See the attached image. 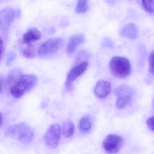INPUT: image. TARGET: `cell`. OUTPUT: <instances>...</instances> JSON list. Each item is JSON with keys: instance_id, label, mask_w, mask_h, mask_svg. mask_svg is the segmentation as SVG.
<instances>
[{"instance_id": "cell-20", "label": "cell", "mask_w": 154, "mask_h": 154, "mask_svg": "<svg viewBox=\"0 0 154 154\" xmlns=\"http://www.w3.org/2000/svg\"><path fill=\"white\" fill-rule=\"evenodd\" d=\"M102 47L104 48H112L114 47V42L110 38L105 37L103 39Z\"/></svg>"}, {"instance_id": "cell-14", "label": "cell", "mask_w": 154, "mask_h": 154, "mask_svg": "<svg viewBox=\"0 0 154 154\" xmlns=\"http://www.w3.org/2000/svg\"><path fill=\"white\" fill-rule=\"evenodd\" d=\"M22 75V71L21 69L18 68L12 69L6 79V85L11 88L17 82Z\"/></svg>"}, {"instance_id": "cell-27", "label": "cell", "mask_w": 154, "mask_h": 154, "mask_svg": "<svg viewBox=\"0 0 154 154\" xmlns=\"http://www.w3.org/2000/svg\"><path fill=\"white\" fill-rule=\"evenodd\" d=\"M3 123V116L2 115V113L0 112V127L2 126V124Z\"/></svg>"}, {"instance_id": "cell-24", "label": "cell", "mask_w": 154, "mask_h": 154, "mask_svg": "<svg viewBox=\"0 0 154 154\" xmlns=\"http://www.w3.org/2000/svg\"><path fill=\"white\" fill-rule=\"evenodd\" d=\"M4 50V43L3 40L0 38V60L2 58L3 55Z\"/></svg>"}, {"instance_id": "cell-1", "label": "cell", "mask_w": 154, "mask_h": 154, "mask_svg": "<svg viewBox=\"0 0 154 154\" xmlns=\"http://www.w3.org/2000/svg\"><path fill=\"white\" fill-rule=\"evenodd\" d=\"M5 134L16 138L21 143L27 144L32 142L34 133L32 128L27 124L20 123L9 127Z\"/></svg>"}, {"instance_id": "cell-25", "label": "cell", "mask_w": 154, "mask_h": 154, "mask_svg": "<svg viewBox=\"0 0 154 154\" xmlns=\"http://www.w3.org/2000/svg\"><path fill=\"white\" fill-rule=\"evenodd\" d=\"M4 77L2 74H0V93L2 89L4 83Z\"/></svg>"}, {"instance_id": "cell-3", "label": "cell", "mask_w": 154, "mask_h": 154, "mask_svg": "<svg viewBox=\"0 0 154 154\" xmlns=\"http://www.w3.org/2000/svg\"><path fill=\"white\" fill-rule=\"evenodd\" d=\"M109 67L112 75L119 79L127 78L131 72L130 61L124 57H113L109 61Z\"/></svg>"}, {"instance_id": "cell-15", "label": "cell", "mask_w": 154, "mask_h": 154, "mask_svg": "<svg viewBox=\"0 0 154 154\" xmlns=\"http://www.w3.org/2000/svg\"><path fill=\"white\" fill-rule=\"evenodd\" d=\"M75 131V126L71 120H67L63 123L62 125L63 135L67 138L72 136Z\"/></svg>"}, {"instance_id": "cell-12", "label": "cell", "mask_w": 154, "mask_h": 154, "mask_svg": "<svg viewBox=\"0 0 154 154\" xmlns=\"http://www.w3.org/2000/svg\"><path fill=\"white\" fill-rule=\"evenodd\" d=\"M122 37L134 40L138 37V29L136 24L129 23L126 24L120 31Z\"/></svg>"}, {"instance_id": "cell-13", "label": "cell", "mask_w": 154, "mask_h": 154, "mask_svg": "<svg viewBox=\"0 0 154 154\" xmlns=\"http://www.w3.org/2000/svg\"><path fill=\"white\" fill-rule=\"evenodd\" d=\"M41 34L39 30L35 28H31L25 32L22 37V42L27 45H31L32 42L39 40Z\"/></svg>"}, {"instance_id": "cell-16", "label": "cell", "mask_w": 154, "mask_h": 154, "mask_svg": "<svg viewBox=\"0 0 154 154\" xmlns=\"http://www.w3.org/2000/svg\"><path fill=\"white\" fill-rule=\"evenodd\" d=\"M80 129L82 133H87L91 128L90 119L88 117L85 116L81 119L79 123Z\"/></svg>"}, {"instance_id": "cell-10", "label": "cell", "mask_w": 154, "mask_h": 154, "mask_svg": "<svg viewBox=\"0 0 154 154\" xmlns=\"http://www.w3.org/2000/svg\"><path fill=\"white\" fill-rule=\"evenodd\" d=\"M111 89V84L108 82L100 80L96 84L94 89V93L97 97L104 98L109 95Z\"/></svg>"}, {"instance_id": "cell-5", "label": "cell", "mask_w": 154, "mask_h": 154, "mask_svg": "<svg viewBox=\"0 0 154 154\" xmlns=\"http://www.w3.org/2000/svg\"><path fill=\"white\" fill-rule=\"evenodd\" d=\"M21 15L20 10L7 7L0 11V28L6 30L9 29L14 21Z\"/></svg>"}, {"instance_id": "cell-9", "label": "cell", "mask_w": 154, "mask_h": 154, "mask_svg": "<svg viewBox=\"0 0 154 154\" xmlns=\"http://www.w3.org/2000/svg\"><path fill=\"white\" fill-rule=\"evenodd\" d=\"M88 65L87 61H84L74 66L68 74L66 82L73 83L74 81L85 73L87 69Z\"/></svg>"}, {"instance_id": "cell-7", "label": "cell", "mask_w": 154, "mask_h": 154, "mask_svg": "<svg viewBox=\"0 0 154 154\" xmlns=\"http://www.w3.org/2000/svg\"><path fill=\"white\" fill-rule=\"evenodd\" d=\"M123 138L115 134H109L106 137L103 141V146L107 153L109 154H117L123 146Z\"/></svg>"}, {"instance_id": "cell-4", "label": "cell", "mask_w": 154, "mask_h": 154, "mask_svg": "<svg viewBox=\"0 0 154 154\" xmlns=\"http://www.w3.org/2000/svg\"><path fill=\"white\" fill-rule=\"evenodd\" d=\"M64 41L61 38H54L44 42L38 49V54L40 57L52 56L58 52L63 45Z\"/></svg>"}, {"instance_id": "cell-21", "label": "cell", "mask_w": 154, "mask_h": 154, "mask_svg": "<svg viewBox=\"0 0 154 154\" xmlns=\"http://www.w3.org/2000/svg\"><path fill=\"white\" fill-rule=\"evenodd\" d=\"M154 51H152L150 54L149 58V69L150 73L152 75L154 74Z\"/></svg>"}, {"instance_id": "cell-26", "label": "cell", "mask_w": 154, "mask_h": 154, "mask_svg": "<svg viewBox=\"0 0 154 154\" xmlns=\"http://www.w3.org/2000/svg\"><path fill=\"white\" fill-rule=\"evenodd\" d=\"M117 1V0H106V2L108 4L112 5L114 4Z\"/></svg>"}, {"instance_id": "cell-23", "label": "cell", "mask_w": 154, "mask_h": 154, "mask_svg": "<svg viewBox=\"0 0 154 154\" xmlns=\"http://www.w3.org/2000/svg\"><path fill=\"white\" fill-rule=\"evenodd\" d=\"M147 126L150 129L153 131L154 130V117L149 118L147 119Z\"/></svg>"}, {"instance_id": "cell-17", "label": "cell", "mask_w": 154, "mask_h": 154, "mask_svg": "<svg viewBox=\"0 0 154 154\" xmlns=\"http://www.w3.org/2000/svg\"><path fill=\"white\" fill-rule=\"evenodd\" d=\"M38 51L33 47L32 45H28V47L23 51L22 54L24 57L32 59L37 56Z\"/></svg>"}, {"instance_id": "cell-22", "label": "cell", "mask_w": 154, "mask_h": 154, "mask_svg": "<svg viewBox=\"0 0 154 154\" xmlns=\"http://www.w3.org/2000/svg\"><path fill=\"white\" fill-rule=\"evenodd\" d=\"M15 58H16V55L14 52H11L9 53L6 58V65L7 66H10L12 63L13 61L15 60Z\"/></svg>"}, {"instance_id": "cell-2", "label": "cell", "mask_w": 154, "mask_h": 154, "mask_svg": "<svg viewBox=\"0 0 154 154\" xmlns=\"http://www.w3.org/2000/svg\"><path fill=\"white\" fill-rule=\"evenodd\" d=\"M37 82V78L35 75H22L17 82L10 88V92L14 98H19L30 91Z\"/></svg>"}, {"instance_id": "cell-18", "label": "cell", "mask_w": 154, "mask_h": 154, "mask_svg": "<svg viewBox=\"0 0 154 154\" xmlns=\"http://www.w3.org/2000/svg\"><path fill=\"white\" fill-rule=\"evenodd\" d=\"M88 0H77L76 11L77 13H84L88 9Z\"/></svg>"}, {"instance_id": "cell-6", "label": "cell", "mask_w": 154, "mask_h": 154, "mask_svg": "<svg viewBox=\"0 0 154 154\" xmlns=\"http://www.w3.org/2000/svg\"><path fill=\"white\" fill-rule=\"evenodd\" d=\"M61 138V128L58 124L52 125L44 136V141L47 146L54 149L58 146Z\"/></svg>"}, {"instance_id": "cell-11", "label": "cell", "mask_w": 154, "mask_h": 154, "mask_svg": "<svg viewBox=\"0 0 154 154\" xmlns=\"http://www.w3.org/2000/svg\"><path fill=\"white\" fill-rule=\"evenodd\" d=\"M85 37L82 34H77L72 36L70 39L67 48L68 56H71L76 51L78 47L85 42Z\"/></svg>"}, {"instance_id": "cell-19", "label": "cell", "mask_w": 154, "mask_h": 154, "mask_svg": "<svg viewBox=\"0 0 154 154\" xmlns=\"http://www.w3.org/2000/svg\"><path fill=\"white\" fill-rule=\"evenodd\" d=\"M145 10L149 14L154 13V0H142Z\"/></svg>"}, {"instance_id": "cell-8", "label": "cell", "mask_w": 154, "mask_h": 154, "mask_svg": "<svg viewBox=\"0 0 154 154\" xmlns=\"http://www.w3.org/2000/svg\"><path fill=\"white\" fill-rule=\"evenodd\" d=\"M116 94L117 96L116 106L118 109L124 108L132 99V90L127 85L118 87L116 90Z\"/></svg>"}]
</instances>
